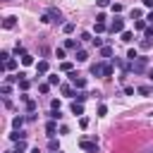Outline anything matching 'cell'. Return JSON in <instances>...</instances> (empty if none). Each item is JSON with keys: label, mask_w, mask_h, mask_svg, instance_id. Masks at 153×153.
<instances>
[{"label": "cell", "mask_w": 153, "mask_h": 153, "mask_svg": "<svg viewBox=\"0 0 153 153\" xmlns=\"http://www.w3.org/2000/svg\"><path fill=\"white\" fill-rule=\"evenodd\" d=\"M91 74L93 76H110L112 74V62H93L91 65Z\"/></svg>", "instance_id": "obj_1"}, {"label": "cell", "mask_w": 153, "mask_h": 153, "mask_svg": "<svg viewBox=\"0 0 153 153\" xmlns=\"http://www.w3.org/2000/svg\"><path fill=\"white\" fill-rule=\"evenodd\" d=\"M148 69V57H136L134 62H129V72H134V74H143Z\"/></svg>", "instance_id": "obj_2"}, {"label": "cell", "mask_w": 153, "mask_h": 153, "mask_svg": "<svg viewBox=\"0 0 153 153\" xmlns=\"http://www.w3.org/2000/svg\"><path fill=\"white\" fill-rule=\"evenodd\" d=\"M108 31H110V33H122V31H124V19L117 14V17L108 24Z\"/></svg>", "instance_id": "obj_3"}, {"label": "cell", "mask_w": 153, "mask_h": 153, "mask_svg": "<svg viewBox=\"0 0 153 153\" xmlns=\"http://www.w3.org/2000/svg\"><path fill=\"white\" fill-rule=\"evenodd\" d=\"M79 146H81V151H86V153H98V141H96V139H93V141L81 139V141H79Z\"/></svg>", "instance_id": "obj_4"}, {"label": "cell", "mask_w": 153, "mask_h": 153, "mask_svg": "<svg viewBox=\"0 0 153 153\" xmlns=\"http://www.w3.org/2000/svg\"><path fill=\"white\" fill-rule=\"evenodd\" d=\"M69 79H72V86H76V88H86V79L79 76L76 72H69Z\"/></svg>", "instance_id": "obj_5"}, {"label": "cell", "mask_w": 153, "mask_h": 153, "mask_svg": "<svg viewBox=\"0 0 153 153\" xmlns=\"http://www.w3.org/2000/svg\"><path fill=\"white\" fill-rule=\"evenodd\" d=\"M48 14L53 17V22H55V24H62V12H60L57 7H50V10H48Z\"/></svg>", "instance_id": "obj_6"}, {"label": "cell", "mask_w": 153, "mask_h": 153, "mask_svg": "<svg viewBox=\"0 0 153 153\" xmlns=\"http://www.w3.org/2000/svg\"><path fill=\"white\" fill-rule=\"evenodd\" d=\"M69 110H72V112H74V115H84V105H81V103H79V100H74V103H72V105H69Z\"/></svg>", "instance_id": "obj_7"}, {"label": "cell", "mask_w": 153, "mask_h": 153, "mask_svg": "<svg viewBox=\"0 0 153 153\" xmlns=\"http://www.w3.org/2000/svg\"><path fill=\"white\" fill-rule=\"evenodd\" d=\"M55 129H57V124H55V120H50V122L45 124V134H48V139L55 136Z\"/></svg>", "instance_id": "obj_8"}, {"label": "cell", "mask_w": 153, "mask_h": 153, "mask_svg": "<svg viewBox=\"0 0 153 153\" xmlns=\"http://www.w3.org/2000/svg\"><path fill=\"white\" fill-rule=\"evenodd\" d=\"M10 139H12V141H22V139H26V131H22V129H14V131L10 134Z\"/></svg>", "instance_id": "obj_9"}, {"label": "cell", "mask_w": 153, "mask_h": 153, "mask_svg": "<svg viewBox=\"0 0 153 153\" xmlns=\"http://www.w3.org/2000/svg\"><path fill=\"white\" fill-rule=\"evenodd\" d=\"M14 24H17V17H12V14H10V17H5V22H2V26H5V29H14Z\"/></svg>", "instance_id": "obj_10"}, {"label": "cell", "mask_w": 153, "mask_h": 153, "mask_svg": "<svg viewBox=\"0 0 153 153\" xmlns=\"http://www.w3.org/2000/svg\"><path fill=\"white\" fill-rule=\"evenodd\" d=\"M74 57H76V62H86V60H88V53H86V50H81V48H79V50H76V55H74Z\"/></svg>", "instance_id": "obj_11"}, {"label": "cell", "mask_w": 153, "mask_h": 153, "mask_svg": "<svg viewBox=\"0 0 153 153\" xmlns=\"http://www.w3.org/2000/svg\"><path fill=\"white\" fill-rule=\"evenodd\" d=\"M36 72H38V74H45V72H48V60H41V62L36 65Z\"/></svg>", "instance_id": "obj_12"}, {"label": "cell", "mask_w": 153, "mask_h": 153, "mask_svg": "<svg viewBox=\"0 0 153 153\" xmlns=\"http://www.w3.org/2000/svg\"><path fill=\"white\" fill-rule=\"evenodd\" d=\"M93 29H96V33H103V31H108V24H105V22H96Z\"/></svg>", "instance_id": "obj_13"}, {"label": "cell", "mask_w": 153, "mask_h": 153, "mask_svg": "<svg viewBox=\"0 0 153 153\" xmlns=\"http://www.w3.org/2000/svg\"><path fill=\"white\" fill-rule=\"evenodd\" d=\"M136 93H139V96H151V93H153V88H151V86H139V88H136Z\"/></svg>", "instance_id": "obj_14"}, {"label": "cell", "mask_w": 153, "mask_h": 153, "mask_svg": "<svg viewBox=\"0 0 153 153\" xmlns=\"http://www.w3.org/2000/svg\"><path fill=\"white\" fill-rule=\"evenodd\" d=\"M65 48H69V50H76V48H79V43H76L74 38H67V41H65Z\"/></svg>", "instance_id": "obj_15"}, {"label": "cell", "mask_w": 153, "mask_h": 153, "mask_svg": "<svg viewBox=\"0 0 153 153\" xmlns=\"http://www.w3.org/2000/svg\"><path fill=\"white\" fill-rule=\"evenodd\" d=\"M151 45H153V41H151V38H143V41L139 43V48H141V50H151Z\"/></svg>", "instance_id": "obj_16"}, {"label": "cell", "mask_w": 153, "mask_h": 153, "mask_svg": "<svg viewBox=\"0 0 153 153\" xmlns=\"http://www.w3.org/2000/svg\"><path fill=\"white\" fill-rule=\"evenodd\" d=\"M74 96H76V100H79V103H84V100H86V98H88V93H86V91H84V88H79V91H76V93H74Z\"/></svg>", "instance_id": "obj_17"}, {"label": "cell", "mask_w": 153, "mask_h": 153, "mask_svg": "<svg viewBox=\"0 0 153 153\" xmlns=\"http://www.w3.org/2000/svg\"><path fill=\"white\" fill-rule=\"evenodd\" d=\"M48 146H50V151H60V141H57L55 136H50V141H48Z\"/></svg>", "instance_id": "obj_18"}, {"label": "cell", "mask_w": 153, "mask_h": 153, "mask_svg": "<svg viewBox=\"0 0 153 153\" xmlns=\"http://www.w3.org/2000/svg\"><path fill=\"white\" fill-rule=\"evenodd\" d=\"M122 41H124V43H131V41H134V33H131V31H122Z\"/></svg>", "instance_id": "obj_19"}, {"label": "cell", "mask_w": 153, "mask_h": 153, "mask_svg": "<svg viewBox=\"0 0 153 153\" xmlns=\"http://www.w3.org/2000/svg\"><path fill=\"white\" fill-rule=\"evenodd\" d=\"M100 55H103V57H112V48H110V45H103V48H100Z\"/></svg>", "instance_id": "obj_20"}, {"label": "cell", "mask_w": 153, "mask_h": 153, "mask_svg": "<svg viewBox=\"0 0 153 153\" xmlns=\"http://www.w3.org/2000/svg\"><path fill=\"white\" fill-rule=\"evenodd\" d=\"M127 57H129V62H134V60L139 57V53H136V48H129V50H127Z\"/></svg>", "instance_id": "obj_21"}, {"label": "cell", "mask_w": 153, "mask_h": 153, "mask_svg": "<svg viewBox=\"0 0 153 153\" xmlns=\"http://www.w3.org/2000/svg\"><path fill=\"white\" fill-rule=\"evenodd\" d=\"M22 65H33V55L24 53V55H22Z\"/></svg>", "instance_id": "obj_22"}, {"label": "cell", "mask_w": 153, "mask_h": 153, "mask_svg": "<svg viewBox=\"0 0 153 153\" xmlns=\"http://www.w3.org/2000/svg\"><path fill=\"white\" fill-rule=\"evenodd\" d=\"M48 84H50V86H57V84H60V76H57V74H48Z\"/></svg>", "instance_id": "obj_23"}, {"label": "cell", "mask_w": 153, "mask_h": 153, "mask_svg": "<svg viewBox=\"0 0 153 153\" xmlns=\"http://www.w3.org/2000/svg\"><path fill=\"white\" fill-rule=\"evenodd\" d=\"M29 86H31V81H29L26 76H24V79H19V88H22V91H29Z\"/></svg>", "instance_id": "obj_24"}, {"label": "cell", "mask_w": 153, "mask_h": 153, "mask_svg": "<svg viewBox=\"0 0 153 153\" xmlns=\"http://www.w3.org/2000/svg\"><path fill=\"white\" fill-rule=\"evenodd\" d=\"M60 91H62V96H74L72 86H67V84H62V86H60Z\"/></svg>", "instance_id": "obj_25"}, {"label": "cell", "mask_w": 153, "mask_h": 153, "mask_svg": "<svg viewBox=\"0 0 153 153\" xmlns=\"http://www.w3.org/2000/svg\"><path fill=\"white\" fill-rule=\"evenodd\" d=\"M24 120H26V117H14V120H12V127H14V129H22Z\"/></svg>", "instance_id": "obj_26"}, {"label": "cell", "mask_w": 153, "mask_h": 153, "mask_svg": "<svg viewBox=\"0 0 153 153\" xmlns=\"http://www.w3.org/2000/svg\"><path fill=\"white\" fill-rule=\"evenodd\" d=\"M24 103H26V110H29V112H33V110H36V100H31V98H26Z\"/></svg>", "instance_id": "obj_27"}, {"label": "cell", "mask_w": 153, "mask_h": 153, "mask_svg": "<svg viewBox=\"0 0 153 153\" xmlns=\"http://www.w3.org/2000/svg\"><path fill=\"white\" fill-rule=\"evenodd\" d=\"M134 29L143 31V29H146V22H143V19H136V22H134Z\"/></svg>", "instance_id": "obj_28"}, {"label": "cell", "mask_w": 153, "mask_h": 153, "mask_svg": "<svg viewBox=\"0 0 153 153\" xmlns=\"http://www.w3.org/2000/svg\"><path fill=\"white\" fill-rule=\"evenodd\" d=\"M5 69H10V72H12V69H17V62H14L12 57H10V60L5 62Z\"/></svg>", "instance_id": "obj_29"}, {"label": "cell", "mask_w": 153, "mask_h": 153, "mask_svg": "<svg viewBox=\"0 0 153 153\" xmlns=\"http://www.w3.org/2000/svg\"><path fill=\"white\" fill-rule=\"evenodd\" d=\"M60 69H62V72H72V69H74V65H72V62H62V65H60Z\"/></svg>", "instance_id": "obj_30"}, {"label": "cell", "mask_w": 153, "mask_h": 153, "mask_svg": "<svg viewBox=\"0 0 153 153\" xmlns=\"http://www.w3.org/2000/svg\"><path fill=\"white\" fill-rule=\"evenodd\" d=\"M50 120H55V122L62 120V112H60V110H50Z\"/></svg>", "instance_id": "obj_31"}, {"label": "cell", "mask_w": 153, "mask_h": 153, "mask_svg": "<svg viewBox=\"0 0 153 153\" xmlns=\"http://www.w3.org/2000/svg\"><path fill=\"white\" fill-rule=\"evenodd\" d=\"M14 151H17V153H24V151H26V143H24V139H22V141H17V148H14Z\"/></svg>", "instance_id": "obj_32"}, {"label": "cell", "mask_w": 153, "mask_h": 153, "mask_svg": "<svg viewBox=\"0 0 153 153\" xmlns=\"http://www.w3.org/2000/svg\"><path fill=\"white\" fill-rule=\"evenodd\" d=\"M62 31H65V33H72V31H74V24H72V22H67V24L62 26Z\"/></svg>", "instance_id": "obj_33"}, {"label": "cell", "mask_w": 153, "mask_h": 153, "mask_svg": "<svg viewBox=\"0 0 153 153\" xmlns=\"http://www.w3.org/2000/svg\"><path fill=\"white\" fill-rule=\"evenodd\" d=\"M122 10H124V7H122V5H120V2H112V12H115V14H120V12H122Z\"/></svg>", "instance_id": "obj_34"}, {"label": "cell", "mask_w": 153, "mask_h": 153, "mask_svg": "<svg viewBox=\"0 0 153 153\" xmlns=\"http://www.w3.org/2000/svg\"><path fill=\"white\" fill-rule=\"evenodd\" d=\"M131 19H141V10H139V7L131 10Z\"/></svg>", "instance_id": "obj_35"}, {"label": "cell", "mask_w": 153, "mask_h": 153, "mask_svg": "<svg viewBox=\"0 0 153 153\" xmlns=\"http://www.w3.org/2000/svg\"><path fill=\"white\" fill-rule=\"evenodd\" d=\"M41 22H43V24H50V22H53V17L45 12V14H41Z\"/></svg>", "instance_id": "obj_36"}, {"label": "cell", "mask_w": 153, "mask_h": 153, "mask_svg": "<svg viewBox=\"0 0 153 153\" xmlns=\"http://www.w3.org/2000/svg\"><path fill=\"white\" fill-rule=\"evenodd\" d=\"M14 53H17V55H24L26 50H24V45H22V43H17V45H14Z\"/></svg>", "instance_id": "obj_37"}, {"label": "cell", "mask_w": 153, "mask_h": 153, "mask_svg": "<svg viewBox=\"0 0 153 153\" xmlns=\"http://www.w3.org/2000/svg\"><path fill=\"white\" fill-rule=\"evenodd\" d=\"M0 91H2V96H10V91H12V88H10V84H2V86H0Z\"/></svg>", "instance_id": "obj_38"}, {"label": "cell", "mask_w": 153, "mask_h": 153, "mask_svg": "<svg viewBox=\"0 0 153 153\" xmlns=\"http://www.w3.org/2000/svg\"><path fill=\"white\" fill-rule=\"evenodd\" d=\"M143 36H146V38H153V26H146V29H143Z\"/></svg>", "instance_id": "obj_39"}, {"label": "cell", "mask_w": 153, "mask_h": 153, "mask_svg": "<svg viewBox=\"0 0 153 153\" xmlns=\"http://www.w3.org/2000/svg\"><path fill=\"white\" fill-rule=\"evenodd\" d=\"M38 91H41V93H48V91H50V84H41Z\"/></svg>", "instance_id": "obj_40"}, {"label": "cell", "mask_w": 153, "mask_h": 153, "mask_svg": "<svg viewBox=\"0 0 153 153\" xmlns=\"http://www.w3.org/2000/svg\"><path fill=\"white\" fill-rule=\"evenodd\" d=\"M81 41H93V36H91L88 31H84V33H81Z\"/></svg>", "instance_id": "obj_41"}, {"label": "cell", "mask_w": 153, "mask_h": 153, "mask_svg": "<svg viewBox=\"0 0 153 153\" xmlns=\"http://www.w3.org/2000/svg\"><path fill=\"white\" fill-rule=\"evenodd\" d=\"M91 43H93V45H96V48H103V38H93V41H91Z\"/></svg>", "instance_id": "obj_42"}, {"label": "cell", "mask_w": 153, "mask_h": 153, "mask_svg": "<svg viewBox=\"0 0 153 153\" xmlns=\"http://www.w3.org/2000/svg\"><path fill=\"white\" fill-rule=\"evenodd\" d=\"M55 55H57V60H62V57H65V48H57V50H55Z\"/></svg>", "instance_id": "obj_43"}, {"label": "cell", "mask_w": 153, "mask_h": 153, "mask_svg": "<svg viewBox=\"0 0 153 153\" xmlns=\"http://www.w3.org/2000/svg\"><path fill=\"white\" fill-rule=\"evenodd\" d=\"M98 115H100V117L108 115V108H105V105H98Z\"/></svg>", "instance_id": "obj_44"}, {"label": "cell", "mask_w": 153, "mask_h": 153, "mask_svg": "<svg viewBox=\"0 0 153 153\" xmlns=\"http://www.w3.org/2000/svg\"><path fill=\"white\" fill-rule=\"evenodd\" d=\"M79 124H81V129H86V127H88V117H81V120H79Z\"/></svg>", "instance_id": "obj_45"}, {"label": "cell", "mask_w": 153, "mask_h": 153, "mask_svg": "<svg viewBox=\"0 0 153 153\" xmlns=\"http://www.w3.org/2000/svg\"><path fill=\"white\" fill-rule=\"evenodd\" d=\"M96 5H98V7H108V5H110V0H96Z\"/></svg>", "instance_id": "obj_46"}, {"label": "cell", "mask_w": 153, "mask_h": 153, "mask_svg": "<svg viewBox=\"0 0 153 153\" xmlns=\"http://www.w3.org/2000/svg\"><path fill=\"white\" fill-rule=\"evenodd\" d=\"M105 19H108V17H105L103 12H98V14H96V22H105Z\"/></svg>", "instance_id": "obj_47"}, {"label": "cell", "mask_w": 153, "mask_h": 153, "mask_svg": "<svg viewBox=\"0 0 153 153\" xmlns=\"http://www.w3.org/2000/svg\"><path fill=\"white\" fill-rule=\"evenodd\" d=\"M0 60H2V62H7V60H10V53H5V50H2V53H0Z\"/></svg>", "instance_id": "obj_48"}, {"label": "cell", "mask_w": 153, "mask_h": 153, "mask_svg": "<svg viewBox=\"0 0 153 153\" xmlns=\"http://www.w3.org/2000/svg\"><path fill=\"white\" fill-rule=\"evenodd\" d=\"M124 93L127 96H134V86H124Z\"/></svg>", "instance_id": "obj_49"}, {"label": "cell", "mask_w": 153, "mask_h": 153, "mask_svg": "<svg viewBox=\"0 0 153 153\" xmlns=\"http://www.w3.org/2000/svg\"><path fill=\"white\" fill-rule=\"evenodd\" d=\"M50 108H53V110H60V100H57V98H55V100H53V103H50Z\"/></svg>", "instance_id": "obj_50"}, {"label": "cell", "mask_w": 153, "mask_h": 153, "mask_svg": "<svg viewBox=\"0 0 153 153\" xmlns=\"http://www.w3.org/2000/svg\"><path fill=\"white\" fill-rule=\"evenodd\" d=\"M143 5L146 7H153V0H143Z\"/></svg>", "instance_id": "obj_51"}, {"label": "cell", "mask_w": 153, "mask_h": 153, "mask_svg": "<svg viewBox=\"0 0 153 153\" xmlns=\"http://www.w3.org/2000/svg\"><path fill=\"white\" fill-rule=\"evenodd\" d=\"M146 19H148V22H151V24H153V10H151V12H148V17H146Z\"/></svg>", "instance_id": "obj_52"}, {"label": "cell", "mask_w": 153, "mask_h": 153, "mask_svg": "<svg viewBox=\"0 0 153 153\" xmlns=\"http://www.w3.org/2000/svg\"><path fill=\"white\" fill-rule=\"evenodd\" d=\"M31 153H41V151H38V146H36V148H31Z\"/></svg>", "instance_id": "obj_53"}, {"label": "cell", "mask_w": 153, "mask_h": 153, "mask_svg": "<svg viewBox=\"0 0 153 153\" xmlns=\"http://www.w3.org/2000/svg\"><path fill=\"white\" fill-rule=\"evenodd\" d=\"M148 79H151V81H153V69H151V72H148Z\"/></svg>", "instance_id": "obj_54"}, {"label": "cell", "mask_w": 153, "mask_h": 153, "mask_svg": "<svg viewBox=\"0 0 153 153\" xmlns=\"http://www.w3.org/2000/svg\"><path fill=\"white\" fill-rule=\"evenodd\" d=\"M53 153H62V151H53Z\"/></svg>", "instance_id": "obj_55"}]
</instances>
